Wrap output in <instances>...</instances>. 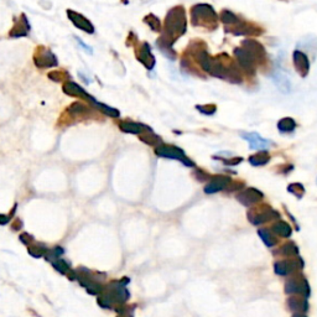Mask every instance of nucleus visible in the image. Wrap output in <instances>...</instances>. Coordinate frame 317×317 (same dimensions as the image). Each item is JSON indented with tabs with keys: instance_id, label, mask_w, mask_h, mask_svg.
I'll return each instance as SVG.
<instances>
[{
	"instance_id": "ddd939ff",
	"label": "nucleus",
	"mask_w": 317,
	"mask_h": 317,
	"mask_svg": "<svg viewBox=\"0 0 317 317\" xmlns=\"http://www.w3.org/2000/svg\"><path fill=\"white\" fill-rule=\"evenodd\" d=\"M272 230H274L276 234H280V235H283V237H289V235L291 234L290 226L286 225L285 222H279V223H276V225H274Z\"/></svg>"
},
{
	"instance_id": "423d86ee",
	"label": "nucleus",
	"mask_w": 317,
	"mask_h": 317,
	"mask_svg": "<svg viewBox=\"0 0 317 317\" xmlns=\"http://www.w3.org/2000/svg\"><path fill=\"white\" fill-rule=\"evenodd\" d=\"M156 153L160 156H164V158H177V160H181V161H185L186 165L188 166H192V162L187 158H185V154L177 148H172V146H161L156 150Z\"/></svg>"
},
{
	"instance_id": "4468645a",
	"label": "nucleus",
	"mask_w": 317,
	"mask_h": 317,
	"mask_svg": "<svg viewBox=\"0 0 317 317\" xmlns=\"http://www.w3.org/2000/svg\"><path fill=\"white\" fill-rule=\"evenodd\" d=\"M249 161H250L251 165H255V166H258V165H265L269 161V156L265 155V154L264 155H263V154H260V155H254L249 158Z\"/></svg>"
},
{
	"instance_id": "1a4fd4ad",
	"label": "nucleus",
	"mask_w": 317,
	"mask_h": 317,
	"mask_svg": "<svg viewBox=\"0 0 317 317\" xmlns=\"http://www.w3.org/2000/svg\"><path fill=\"white\" fill-rule=\"evenodd\" d=\"M228 185H229V179L223 176H218L216 177L211 183H208V185L206 186L204 191H206L207 193H214L217 192V191H221L223 190V188H226V186Z\"/></svg>"
},
{
	"instance_id": "2eb2a0df",
	"label": "nucleus",
	"mask_w": 317,
	"mask_h": 317,
	"mask_svg": "<svg viewBox=\"0 0 317 317\" xmlns=\"http://www.w3.org/2000/svg\"><path fill=\"white\" fill-rule=\"evenodd\" d=\"M259 235L262 237V239L264 241V243L267 244L268 247H272L275 244V241L274 238H272V233L268 232L267 229H263V230H259Z\"/></svg>"
},
{
	"instance_id": "20e7f679",
	"label": "nucleus",
	"mask_w": 317,
	"mask_h": 317,
	"mask_svg": "<svg viewBox=\"0 0 317 317\" xmlns=\"http://www.w3.org/2000/svg\"><path fill=\"white\" fill-rule=\"evenodd\" d=\"M66 13L69 19V22H71L77 29L82 30V31L87 32V34H94V26H93L92 23H91L86 16H83L82 14L77 13V11L71 10V9H67Z\"/></svg>"
},
{
	"instance_id": "0eeeda50",
	"label": "nucleus",
	"mask_w": 317,
	"mask_h": 317,
	"mask_svg": "<svg viewBox=\"0 0 317 317\" xmlns=\"http://www.w3.org/2000/svg\"><path fill=\"white\" fill-rule=\"evenodd\" d=\"M294 62H295V66L297 68V71L300 72L301 74H306L307 71H309L310 67V62L307 60L306 55H305L302 51H295L294 52Z\"/></svg>"
},
{
	"instance_id": "6e6552de",
	"label": "nucleus",
	"mask_w": 317,
	"mask_h": 317,
	"mask_svg": "<svg viewBox=\"0 0 317 317\" xmlns=\"http://www.w3.org/2000/svg\"><path fill=\"white\" fill-rule=\"evenodd\" d=\"M136 55H137V58H139V61L143 62V64L145 65L149 69L153 68V66L155 65V60H154V57L151 56L150 47H149L146 44H144L143 47H141V50L137 51Z\"/></svg>"
},
{
	"instance_id": "f257e3e1",
	"label": "nucleus",
	"mask_w": 317,
	"mask_h": 317,
	"mask_svg": "<svg viewBox=\"0 0 317 317\" xmlns=\"http://www.w3.org/2000/svg\"><path fill=\"white\" fill-rule=\"evenodd\" d=\"M32 60L35 66L40 69H47L58 66V60L55 53L44 45H40L35 48Z\"/></svg>"
},
{
	"instance_id": "9d476101",
	"label": "nucleus",
	"mask_w": 317,
	"mask_h": 317,
	"mask_svg": "<svg viewBox=\"0 0 317 317\" xmlns=\"http://www.w3.org/2000/svg\"><path fill=\"white\" fill-rule=\"evenodd\" d=\"M48 78L53 82H61L65 83L67 81H71L72 77L69 74V72H67L66 69H55V71H51L50 73L47 74Z\"/></svg>"
},
{
	"instance_id": "7ed1b4c3",
	"label": "nucleus",
	"mask_w": 317,
	"mask_h": 317,
	"mask_svg": "<svg viewBox=\"0 0 317 317\" xmlns=\"http://www.w3.org/2000/svg\"><path fill=\"white\" fill-rule=\"evenodd\" d=\"M30 30H31V25L29 23V19L24 13L20 14L18 19H15L13 27L9 31V36L13 39H18V37H25L29 35Z\"/></svg>"
},
{
	"instance_id": "f8f14e48",
	"label": "nucleus",
	"mask_w": 317,
	"mask_h": 317,
	"mask_svg": "<svg viewBox=\"0 0 317 317\" xmlns=\"http://www.w3.org/2000/svg\"><path fill=\"white\" fill-rule=\"evenodd\" d=\"M277 127H279V130H280V132L291 133V132H294V129H295L296 125H295V122H294L293 119L285 118L279 122V125H277Z\"/></svg>"
},
{
	"instance_id": "9b49d317",
	"label": "nucleus",
	"mask_w": 317,
	"mask_h": 317,
	"mask_svg": "<svg viewBox=\"0 0 317 317\" xmlns=\"http://www.w3.org/2000/svg\"><path fill=\"white\" fill-rule=\"evenodd\" d=\"M294 265H295L294 262H277L276 264H275V272L279 275H288L290 274L291 270L294 269Z\"/></svg>"
},
{
	"instance_id": "dca6fc26",
	"label": "nucleus",
	"mask_w": 317,
	"mask_h": 317,
	"mask_svg": "<svg viewBox=\"0 0 317 317\" xmlns=\"http://www.w3.org/2000/svg\"><path fill=\"white\" fill-rule=\"evenodd\" d=\"M294 317H304V316H301V315H295Z\"/></svg>"
},
{
	"instance_id": "f03ea898",
	"label": "nucleus",
	"mask_w": 317,
	"mask_h": 317,
	"mask_svg": "<svg viewBox=\"0 0 317 317\" xmlns=\"http://www.w3.org/2000/svg\"><path fill=\"white\" fill-rule=\"evenodd\" d=\"M62 90H64V92L66 93L67 95L77 97L79 98V99H85V101L90 102V103L94 104V106H97L98 104V102L95 101L94 98L86 92L85 88H82L79 85H77V83L73 82V81H67V82H65L64 86H62Z\"/></svg>"
},
{
	"instance_id": "39448f33",
	"label": "nucleus",
	"mask_w": 317,
	"mask_h": 317,
	"mask_svg": "<svg viewBox=\"0 0 317 317\" xmlns=\"http://www.w3.org/2000/svg\"><path fill=\"white\" fill-rule=\"evenodd\" d=\"M242 137L248 141L251 150H267L272 145V141L262 137L258 133H243Z\"/></svg>"
}]
</instances>
